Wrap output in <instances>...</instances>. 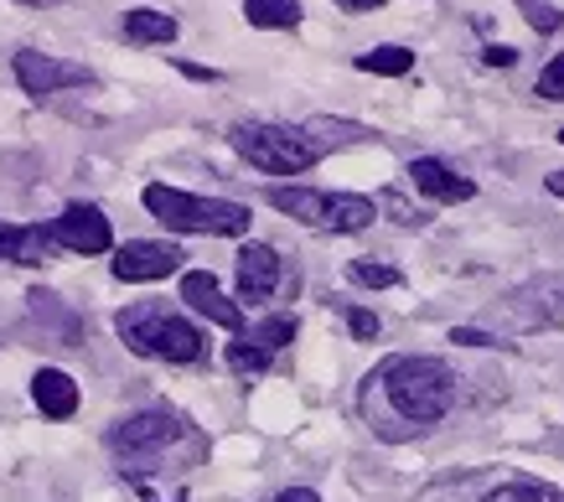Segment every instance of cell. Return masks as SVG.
Returning a JSON list of instances; mask_svg holds the SVG:
<instances>
[{"label": "cell", "mask_w": 564, "mask_h": 502, "mask_svg": "<svg viewBox=\"0 0 564 502\" xmlns=\"http://www.w3.org/2000/svg\"><path fill=\"white\" fill-rule=\"evenodd\" d=\"M456 404V373L441 358H389L373 368V379L362 389V415L383 440H410V435L441 425Z\"/></svg>", "instance_id": "obj_1"}, {"label": "cell", "mask_w": 564, "mask_h": 502, "mask_svg": "<svg viewBox=\"0 0 564 502\" xmlns=\"http://www.w3.org/2000/svg\"><path fill=\"white\" fill-rule=\"evenodd\" d=\"M109 450H115L124 477H151V471L176 467V461H203L207 440L176 410H140L109 430Z\"/></svg>", "instance_id": "obj_2"}, {"label": "cell", "mask_w": 564, "mask_h": 502, "mask_svg": "<svg viewBox=\"0 0 564 502\" xmlns=\"http://www.w3.org/2000/svg\"><path fill=\"white\" fill-rule=\"evenodd\" d=\"M115 331L120 342L140 358H155V363H197L207 352V337L192 327L182 312H172L166 301H135L115 316Z\"/></svg>", "instance_id": "obj_3"}, {"label": "cell", "mask_w": 564, "mask_h": 502, "mask_svg": "<svg viewBox=\"0 0 564 502\" xmlns=\"http://www.w3.org/2000/svg\"><path fill=\"white\" fill-rule=\"evenodd\" d=\"M140 203H145L151 218H161V223L172 228V233H218V239H239V233H249V223H254V212L243 208V203L192 197V192L166 187V182H151Z\"/></svg>", "instance_id": "obj_4"}, {"label": "cell", "mask_w": 564, "mask_h": 502, "mask_svg": "<svg viewBox=\"0 0 564 502\" xmlns=\"http://www.w3.org/2000/svg\"><path fill=\"white\" fill-rule=\"evenodd\" d=\"M228 145L239 151L254 172L264 176H301L311 172L316 161L326 156L322 145L306 135V124L295 130V124H264V120H243L228 130Z\"/></svg>", "instance_id": "obj_5"}, {"label": "cell", "mask_w": 564, "mask_h": 502, "mask_svg": "<svg viewBox=\"0 0 564 502\" xmlns=\"http://www.w3.org/2000/svg\"><path fill=\"white\" fill-rule=\"evenodd\" d=\"M270 208H280L285 218L322 233H362L378 218L373 197L358 192H322V187H270Z\"/></svg>", "instance_id": "obj_6"}, {"label": "cell", "mask_w": 564, "mask_h": 502, "mask_svg": "<svg viewBox=\"0 0 564 502\" xmlns=\"http://www.w3.org/2000/svg\"><path fill=\"white\" fill-rule=\"evenodd\" d=\"M564 327V280L560 275H539L529 285H518L487 312V331L502 337H529V331Z\"/></svg>", "instance_id": "obj_7"}, {"label": "cell", "mask_w": 564, "mask_h": 502, "mask_svg": "<svg viewBox=\"0 0 564 502\" xmlns=\"http://www.w3.org/2000/svg\"><path fill=\"white\" fill-rule=\"evenodd\" d=\"M285 342H295V316H264L254 331H239V342H228V368L243 379H259Z\"/></svg>", "instance_id": "obj_8"}, {"label": "cell", "mask_w": 564, "mask_h": 502, "mask_svg": "<svg viewBox=\"0 0 564 502\" xmlns=\"http://www.w3.org/2000/svg\"><path fill=\"white\" fill-rule=\"evenodd\" d=\"M11 68H17V84L32 99H47V94H63V88H94V73L84 63H63V57L32 53V47L11 57Z\"/></svg>", "instance_id": "obj_9"}, {"label": "cell", "mask_w": 564, "mask_h": 502, "mask_svg": "<svg viewBox=\"0 0 564 502\" xmlns=\"http://www.w3.org/2000/svg\"><path fill=\"white\" fill-rule=\"evenodd\" d=\"M47 228H52V239H57V249H73V254H109L115 249L109 218L94 203H68Z\"/></svg>", "instance_id": "obj_10"}, {"label": "cell", "mask_w": 564, "mask_h": 502, "mask_svg": "<svg viewBox=\"0 0 564 502\" xmlns=\"http://www.w3.org/2000/svg\"><path fill=\"white\" fill-rule=\"evenodd\" d=\"M182 249L176 243H161V239H130L115 249V280L124 285H145V280H166L182 270Z\"/></svg>", "instance_id": "obj_11"}, {"label": "cell", "mask_w": 564, "mask_h": 502, "mask_svg": "<svg viewBox=\"0 0 564 502\" xmlns=\"http://www.w3.org/2000/svg\"><path fill=\"white\" fill-rule=\"evenodd\" d=\"M182 301H187L197 316H207L213 327L223 331H243V312H239V301H228L218 285V275H207V270H187L182 275Z\"/></svg>", "instance_id": "obj_12"}, {"label": "cell", "mask_w": 564, "mask_h": 502, "mask_svg": "<svg viewBox=\"0 0 564 502\" xmlns=\"http://www.w3.org/2000/svg\"><path fill=\"white\" fill-rule=\"evenodd\" d=\"M280 275H285V264H280V254L270 243H243L239 249V301L264 306L280 291Z\"/></svg>", "instance_id": "obj_13"}, {"label": "cell", "mask_w": 564, "mask_h": 502, "mask_svg": "<svg viewBox=\"0 0 564 502\" xmlns=\"http://www.w3.org/2000/svg\"><path fill=\"white\" fill-rule=\"evenodd\" d=\"M410 182H414V192H425L430 203H471V197H477V182H471V176H456L435 156L410 161Z\"/></svg>", "instance_id": "obj_14"}, {"label": "cell", "mask_w": 564, "mask_h": 502, "mask_svg": "<svg viewBox=\"0 0 564 502\" xmlns=\"http://www.w3.org/2000/svg\"><path fill=\"white\" fill-rule=\"evenodd\" d=\"M52 249H57V239H52L47 223H0V260L36 270V264L52 260Z\"/></svg>", "instance_id": "obj_15"}, {"label": "cell", "mask_w": 564, "mask_h": 502, "mask_svg": "<svg viewBox=\"0 0 564 502\" xmlns=\"http://www.w3.org/2000/svg\"><path fill=\"white\" fill-rule=\"evenodd\" d=\"M26 306H32V321L42 331H47V342H63V347H73L78 337H84V316L78 312H68L63 306V295H52V291H26Z\"/></svg>", "instance_id": "obj_16"}, {"label": "cell", "mask_w": 564, "mask_h": 502, "mask_svg": "<svg viewBox=\"0 0 564 502\" xmlns=\"http://www.w3.org/2000/svg\"><path fill=\"white\" fill-rule=\"evenodd\" d=\"M32 399L47 419H73L78 415V383H73L63 368H42V373L32 379Z\"/></svg>", "instance_id": "obj_17"}, {"label": "cell", "mask_w": 564, "mask_h": 502, "mask_svg": "<svg viewBox=\"0 0 564 502\" xmlns=\"http://www.w3.org/2000/svg\"><path fill=\"white\" fill-rule=\"evenodd\" d=\"M176 17H166V11H151V6H130L124 11V36L130 42H140V47H161V42H176Z\"/></svg>", "instance_id": "obj_18"}, {"label": "cell", "mask_w": 564, "mask_h": 502, "mask_svg": "<svg viewBox=\"0 0 564 502\" xmlns=\"http://www.w3.org/2000/svg\"><path fill=\"white\" fill-rule=\"evenodd\" d=\"M249 26H270V32H291L301 26V0H243Z\"/></svg>", "instance_id": "obj_19"}, {"label": "cell", "mask_w": 564, "mask_h": 502, "mask_svg": "<svg viewBox=\"0 0 564 502\" xmlns=\"http://www.w3.org/2000/svg\"><path fill=\"white\" fill-rule=\"evenodd\" d=\"M414 68V53L410 47H368L358 53V73H378V78H404Z\"/></svg>", "instance_id": "obj_20"}, {"label": "cell", "mask_w": 564, "mask_h": 502, "mask_svg": "<svg viewBox=\"0 0 564 502\" xmlns=\"http://www.w3.org/2000/svg\"><path fill=\"white\" fill-rule=\"evenodd\" d=\"M487 502H564V492L549 482H533V477H513V482L492 487Z\"/></svg>", "instance_id": "obj_21"}, {"label": "cell", "mask_w": 564, "mask_h": 502, "mask_svg": "<svg viewBox=\"0 0 564 502\" xmlns=\"http://www.w3.org/2000/svg\"><path fill=\"white\" fill-rule=\"evenodd\" d=\"M352 280H358V285H368V291H389V285H399V270H393V264L358 260V264H352Z\"/></svg>", "instance_id": "obj_22"}, {"label": "cell", "mask_w": 564, "mask_h": 502, "mask_svg": "<svg viewBox=\"0 0 564 502\" xmlns=\"http://www.w3.org/2000/svg\"><path fill=\"white\" fill-rule=\"evenodd\" d=\"M539 99H554V105H564V53L560 57H549L544 73H539Z\"/></svg>", "instance_id": "obj_23"}, {"label": "cell", "mask_w": 564, "mask_h": 502, "mask_svg": "<svg viewBox=\"0 0 564 502\" xmlns=\"http://www.w3.org/2000/svg\"><path fill=\"white\" fill-rule=\"evenodd\" d=\"M518 6H523V17H529V26L533 32H560V11H554V6H549V0H518Z\"/></svg>", "instance_id": "obj_24"}, {"label": "cell", "mask_w": 564, "mask_h": 502, "mask_svg": "<svg viewBox=\"0 0 564 502\" xmlns=\"http://www.w3.org/2000/svg\"><path fill=\"white\" fill-rule=\"evenodd\" d=\"M451 342L456 347H502V337H492L487 327H456L451 331Z\"/></svg>", "instance_id": "obj_25"}, {"label": "cell", "mask_w": 564, "mask_h": 502, "mask_svg": "<svg viewBox=\"0 0 564 502\" xmlns=\"http://www.w3.org/2000/svg\"><path fill=\"white\" fill-rule=\"evenodd\" d=\"M383 208H389V212H393V218H399V223H404V228L425 223V212H414L410 203H404V197H399V192H383Z\"/></svg>", "instance_id": "obj_26"}, {"label": "cell", "mask_w": 564, "mask_h": 502, "mask_svg": "<svg viewBox=\"0 0 564 502\" xmlns=\"http://www.w3.org/2000/svg\"><path fill=\"white\" fill-rule=\"evenodd\" d=\"M347 327H352V337H358V342H373V337H378V316L352 306V312H347Z\"/></svg>", "instance_id": "obj_27"}, {"label": "cell", "mask_w": 564, "mask_h": 502, "mask_svg": "<svg viewBox=\"0 0 564 502\" xmlns=\"http://www.w3.org/2000/svg\"><path fill=\"white\" fill-rule=\"evenodd\" d=\"M481 57H487V68H513V63H518V53H513V47H502V42H492Z\"/></svg>", "instance_id": "obj_28"}, {"label": "cell", "mask_w": 564, "mask_h": 502, "mask_svg": "<svg viewBox=\"0 0 564 502\" xmlns=\"http://www.w3.org/2000/svg\"><path fill=\"white\" fill-rule=\"evenodd\" d=\"M176 68L187 73V78H197V84H213V78H218L213 68H203V63H182V57H176Z\"/></svg>", "instance_id": "obj_29"}, {"label": "cell", "mask_w": 564, "mask_h": 502, "mask_svg": "<svg viewBox=\"0 0 564 502\" xmlns=\"http://www.w3.org/2000/svg\"><path fill=\"white\" fill-rule=\"evenodd\" d=\"M274 502H322V498H316L311 487H285V492H280Z\"/></svg>", "instance_id": "obj_30"}, {"label": "cell", "mask_w": 564, "mask_h": 502, "mask_svg": "<svg viewBox=\"0 0 564 502\" xmlns=\"http://www.w3.org/2000/svg\"><path fill=\"white\" fill-rule=\"evenodd\" d=\"M337 6H343V11H378L383 0H337Z\"/></svg>", "instance_id": "obj_31"}, {"label": "cell", "mask_w": 564, "mask_h": 502, "mask_svg": "<svg viewBox=\"0 0 564 502\" xmlns=\"http://www.w3.org/2000/svg\"><path fill=\"white\" fill-rule=\"evenodd\" d=\"M549 192H554V197H564V172H549V182H544Z\"/></svg>", "instance_id": "obj_32"}, {"label": "cell", "mask_w": 564, "mask_h": 502, "mask_svg": "<svg viewBox=\"0 0 564 502\" xmlns=\"http://www.w3.org/2000/svg\"><path fill=\"white\" fill-rule=\"evenodd\" d=\"M17 6H57V0H17Z\"/></svg>", "instance_id": "obj_33"}, {"label": "cell", "mask_w": 564, "mask_h": 502, "mask_svg": "<svg viewBox=\"0 0 564 502\" xmlns=\"http://www.w3.org/2000/svg\"><path fill=\"white\" fill-rule=\"evenodd\" d=\"M560 140H564V130H560Z\"/></svg>", "instance_id": "obj_34"}]
</instances>
